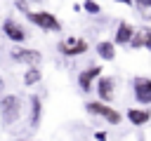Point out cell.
Returning <instances> with one entry per match:
<instances>
[{
	"mask_svg": "<svg viewBox=\"0 0 151 141\" xmlns=\"http://www.w3.org/2000/svg\"><path fill=\"white\" fill-rule=\"evenodd\" d=\"M73 12H83V5L80 2H73Z\"/></svg>",
	"mask_w": 151,
	"mask_h": 141,
	"instance_id": "obj_23",
	"label": "cell"
},
{
	"mask_svg": "<svg viewBox=\"0 0 151 141\" xmlns=\"http://www.w3.org/2000/svg\"><path fill=\"white\" fill-rule=\"evenodd\" d=\"M139 31H142V35H144V49L151 52V26L144 24V26H139Z\"/></svg>",
	"mask_w": 151,
	"mask_h": 141,
	"instance_id": "obj_17",
	"label": "cell"
},
{
	"mask_svg": "<svg viewBox=\"0 0 151 141\" xmlns=\"http://www.w3.org/2000/svg\"><path fill=\"white\" fill-rule=\"evenodd\" d=\"M94 141H109V134H106L104 129H97V132H94Z\"/></svg>",
	"mask_w": 151,
	"mask_h": 141,
	"instance_id": "obj_21",
	"label": "cell"
},
{
	"mask_svg": "<svg viewBox=\"0 0 151 141\" xmlns=\"http://www.w3.org/2000/svg\"><path fill=\"white\" fill-rule=\"evenodd\" d=\"M24 115V99L19 94H2L0 96V122L2 127H12Z\"/></svg>",
	"mask_w": 151,
	"mask_h": 141,
	"instance_id": "obj_1",
	"label": "cell"
},
{
	"mask_svg": "<svg viewBox=\"0 0 151 141\" xmlns=\"http://www.w3.org/2000/svg\"><path fill=\"white\" fill-rule=\"evenodd\" d=\"M19 141H28V139H19Z\"/></svg>",
	"mask_w": 151,
	"mask_h": 141,
	"instance_id": "obj_26",
	"label": "cell"
},
{
	"mask_svg": "<svg viewBox=\"0 0 151 141\" xmlns=\"http://www.w3.org/2000/svg\"><path fill=\"white\" fill-rule=\"evenodd\" d=\"M139 14V19L142 21H146V24H151V7H146V9H142V12H137Z\"/></svg>",
	"mask_w": 151,
	"mask_h": 141,
	"instance_id": "obj_20",
	"label": "cell"
},
{
	"mask_svg": "<svg viewBox=\"0 0 151 141\" xmlns=\"http://www.w3.org/2000/svg\"><path fill=\"white\" fill-rule=\"evenodd\" d=\"M134 33H137V28H134L130 21H118V24H116V31H113V42H116V47H130Z\"/></svg>",
	"mask_w": 151,
	"mask_h": 141,
	"instance_id": "obj_11",
	"label": "cell"
},
{
	"mask_svg": "<svg viewBox=\"0 0 151 141\" xmlns=\"http://www.w3.org/2000/svg\"><path fill=\"white\" fill-rule=\"evenodd\" d=\"M125 118L132 127H144L149 120H151V108H127L125 110Z\"/></svg>",
	"mask_w": 151,
	"mask_h": 141,
	"instance_id": "obj_12",
	"label": "cell"
},
{
	"mask_svg": "<svg viewBox=\"0 0 151 141\" xmlns=\"http://www.w3.org/2000/svg\"><path fill=\"white\" fill-rule=\"evenodd\" d=\"M113 2H118V5H125V7H132V5H134V0H113Z\"/></svg>",
	"mask_w": 151,
	"mask_h": 141,
	"instance_id": "obj_22",
	"label": "cell"
},
{
	"mask_svg": "<svg viewBox=\"0 0 151 141\" xmlns=\"http://www.w3.org/2000/svg\"><path fill=\"white\" fill-rule=\"evenodd\" d=\"M0 33H2L9 42H14V45H24V42L28 40V31H26V26L19 24V19H14V16H7V19L2 21Z\"/></svg>",
	"mask_w": 151,
	"mask_h": 141,
	"instance_id": "obj_5",
	"label": "cell"
},
{
	"mask_svg": "<svg viewBox=\"0 0 151 141\" xmlns=\"http://www.w3.org/2000/svg\"><path fill=\"white\" fill-rule=\"evenodd\" d=\"M83 12L97 16V14H101V5H99L97 0H83Z\"/></svg>",
	"mask_w": 151,
	"mask_h": 141,
	"instance_id": "obj_15",
	"label": "cell"
},
{
	"mask_svg": "<svg viewBox=\"0 0 151 141\" xmlns=\"http://www.w3.org/2000/svg\"><path fill=\"white\" fill-rule=\"evenodd\" d=\"M132 96L139 106H151V78L134 75L132 78Z\"/></svg>",
	"mask_w": 151,
	"mask_h": 141,
	"instance_id": "obj_7",
	"label": "cell"
},
{
	"mask_svg": "<svg viewBox=\"0 0 151 141\" xmlns=\"http://www.w3.org/2000/svg\"><path fill=\"white\" fill-rule=\"evenodd\" d=\"M5 92V80H2V75H0V94Z\"/></svg>",
	"mask_w": 151,
	"mask_h": 141,
	"instance_id": "obj_24",
	"label": "cell"
},
{
	"mask_svg": "<svg viewBox=\"0 0 151 141\" xmlns=\"http://www.w3.org/2000/svg\"><path fill=\"white\" fill-rule=\"evenodd\" d=\"M40 122H42V99L38 94H31L28 96V129L38 132Z\"/></svg>",
	"mask_w": 151,
	"mask_h": 141,
	"instance_id": "obj_10",
	"label": "cell"
},
{
	"mask_svg": "<svg viewBox=\"0 0 151 141\" xmlns=\"http://www.w3.org/2000/svg\"><path fill=\"white\" fill-rule=\"evenodd\" d=\"M104 75V68L99 66V63H92V66H87V68H83L80 73H78V87H80V92H92L94 89V85H97V80Z\"/></svg>",
	"mask_w": 151,
	"mask_h": 141,
	"instance_id": "obj_8",
	"label": "cell"
},
{
	"mask_svg": "<svg viewBox=\"0 0 151 141\" xmlns=\"http://www.w3.org/2000/svg\"><path fill=\"white\" fill-rule=\"evenodd\" d=\"M94 92H97L99 101L113 103V99H116V78L113 75H101L97 80V85H94Z\"/></svg>",
	"mask_w": 151,
	"mask_h": 141,
	"instance_id": "obj_9",
	"label": "cell"
},
{
	"mask_svg": "<svg viewBox=\"0 0 151 141\" xmlns=\"http://www.w3.org/2000/svg\"><path fill=\"white\" fill-rule=\"evenodd\" d=\"M9 59L14 63H21V66H40L42 61V52L33 49V47H24V45H14L9 49Z\"/></svg>",
	"mask_w": 151,
	"mask_h": 141,
	"instance_id": "obj_6",
	"label": "cell"
},
{
	"mask_svg": "<svg viewBox=\"0 0 151 141\" xmlns=\"http://www.w3.org/2000/svg\"><path fill=\"white\" fill-rule=\"evenodd\" d=\"M26 19L33 24V26H38L40 31H45V33H61V21L57 19V14H52V12H47V9H31L28 14H26Z\"/></svg>",
	"mask_w": 151,
	"mask_h": 141,
	"instance_id": "obj_2",
	"label": "cell"
},
{
	"mask_svg": "<svg viewBox=\"0 0 151 141\" xmlns=\"http://www.w3.org/2000/svg\"><path fill=\"white\" fill-rule=\"evenodd\" d=\"M40 80H42L40 66H26V70H24V75H21V82H24L26 87H33V85H38Z\"/></svg>",
	"mask_w": 151,
	"mask_h": 141,
	"instance_id": "obj_14",
	"label": "cell"
},
{
	"mask_svg": "<svg viewBox=\"0 0 151 141\" xmlns=\"http://www.w3.org/2000/svg\"><path fill=\"white\" fill-rule=\"evenodd\" d=\"M31 2H42V0H31Z\"/></svg>",
	"mask_w": 151,
	"mask_h": 141,
	"instance_id": "obj_25",
	"label": "cell"
},
{
	"mask_svg": "<svg viewBox=\"0 0 151 141\" xmlns=\"http://www.w3.org/2000/svg\"><path fill=\"white\" fill-rule=\"evenodd\" d=\"M130 49H132V52L144 49V35H142V31H139V28H137V33H134V38H132V42H130Z\"/></svg>",
	"mask_w": 151,
	"mask_h": 141,
	"instance_id": "obj_16",
	"label": "cell"
},
{
	"mask_svg": "<svg viewBox=\"0 0 151 141\" xmlns=\"http://www.w3.org/2000/svg\"><path fill=\"white\" fill-rule=\"evenodd\" d=\"M90 49V42L80 35H66L57 42V52L66 59H76V56H83L85 52Z\"/></svg>",
	"mask_w": 151,
	"mask_h": 141,
	"instance_id": "obj_3",
	"label": "cell"
},
{
	"mask_svg": "<svg viewBox=\"0 0 151 141\" xmlns=\"http://www.w3.org/2000/svg\"><path fill=\"white\" fill-rule=\"evenodd\" d=\"M137 12H142V9H146V7H151V0H134V5H132Z\"/></svg>",
	"mask_w": 151,
	"mask_h": 141,
	"instance_id": "obj_19",
	"label": "cell"
},
{
	"mask_svg": "<svg viewBox=\"0 0 151 141\" xmlns=\"http://www.w3.org/2000/svg\"><path fill=\"white\" fill-rule=\"evenodd\" d=\"M94 52L101 61H113L116 59V42L113 40H99L94 45Z\"/></svg>",
	"mask_w": 151,
	"mask_h": 141,
	"instance_id": "obj_13",
	"label": "cell"
},
{
	"mask_svg": "<svg viewBox=\"0 0 151 141\" xmlns=\"http://www.w3.org/2000/svg\"><path fill=\"white\" fill-rule=\"evenodd\" d=\"M85 113H90V115H97V118H101L104 122H109V125H120L123 122V115H120V110H116L111 103H104V101H85Z\"/></svg>",
	"mask_w": 151,
	"mask_h": 141,
	"instance_id": "obj_4",
	"label": "cell"
},
{
	"mask_svg": "<svg viewBox=\"0 0 151 141\" xmlns=\"http://www.w3.org/2000/svg\"><path fill=\"white\" fill-rule=\"evenodd\" d=\"M14 9H19L24 16L31 12V0H14Z\"/></svg>",
	"mask_w": 151,
	"mask_h": 141,
	"instance_id": "obj_18",
	"label": "cell"
}]
</instances>
